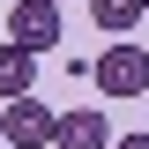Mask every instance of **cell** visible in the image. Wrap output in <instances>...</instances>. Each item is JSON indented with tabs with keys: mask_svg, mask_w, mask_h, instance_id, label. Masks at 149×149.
<instances>
[{
	"mask_svg": "<svg viewBox=\"0 0 149 149\" xmlns=\"http://www.w3.org/2000/svg\"><path fill=\"white\" fill-rule=\"evenodd\" d=\"M112 149H149V134H119V142H112Z\"/></svg>",
	"mask_w": 149,
	"mask_h": 149,
	"instance_id": "52a82bcc",
	"label": "cell"
},
{
	"mask_svg": "<svg viewBox=\"0 0 149 149\" xmlns=\"http://www.w3.org/2000/svg\"><path fill=\"white\" fill-rule=\"evenodd\" d=\"M52 149H112V119L97 104H74L52 119Z\"/></svg>",
	"mask_w": 149,
	"mask_h": 149,
	"instance_id": "277c9868",
	"label": "cell"
},
{
	"mask_svg": "<svg viewBox=\"0 0 149 149\" xmlns=\"http://www.w3.org/2000/svg\"><path fill=\"white\" fill-rule=\"evenodd\" d=\"M0 37L22 45V52H52V45H60V8H45V0H15L8 22H0Z\"/></svg>",
	"mask_w": 149,
	"mask_h": 149,
	"instance_id": "3957f363",
	"label": "cell"
},
{
	"mask_svg": "<svg viewBox=\"0 0 149 149\" xmlns=\"http://www.w3.org/2000/svg\"><path fill=\"white\" fill-rule=\"evenodd\" d=\"M45 8H67V0H45Z\"/></svg>",
	"mask_w": 149,
	"mask_h": 149,
	"instance_id": "ba28073f",
	"label": "cell"
},
{
	"mask_svg": "<svg viewBox=\"0 0 149 149\" xmlns=\"http://www.w3.org/2000/svg\"><path fill=\"white\" fill-rule=\"evenodd\" d=\"M30 90H37V52L0 37V97H30Z\"/></svg>",
	"mask_w": 149,
	"mask_h": 149,
	"instance_id": "5b68a950",
	"label": "cell"
},
{
	"mask_svg": "<svg viewBox=\"0 0 149 149\" xmlns=\"http://www.w3.org/2000/svg\"><path fill=\"white\" fill-rule=\"evenodd\" d=\"M52 104H37V97H8L0 104V142L8 149H52Z\"/></svg>",
	"mask_w": 149,
	"mask_h": 149,
	"instance_id": "7a4b0ae2",
	"label": "cell"
},
{
	"mask_svg": "<svg viewBox=\"0 0 149 149\" xmlns=\"http://www.w3.org/2000/svg\"><path fill=\"white\" fill-rule=\"evenodd\" d=\"M90 82H97L104 97H142V90H149V52L134 45V37H112L104 52L90 60Z\"/></svg>",
	"mask_w": 149,
	"mask_h": 149,
	"instance_id": "6da1fadb",
	"label": "cell"
},
{
	"mask_svg": "<svg viewBox=\"0 0 149 149\" xmlns=\"http://www.w3.org/2000/svg\"><path fill=\"white\" fill-rule=\"evenodd\" d=\"M90 15H97V30H134V22H142V0H90Z\"/></svg>",
	"mask_w": 149,
	"mask_h": 149,
	"instance_id": "8992f818",
	"label": "cell"
},
{
	"mask_svg": "<svg viewBox=\"0 0 149 149\" xmlns=\"http://www.w3.org/2000/svg\"><path fill=\"white\" fill-rule=\"evenodd\" d=\"M142 22H149V0H142Z\"/></svg>",
	"mask_w": 149,
	"mask_h": 149,
	"instance_id": "9c48e42d",
	"label": "cell"
}]
</instances>
